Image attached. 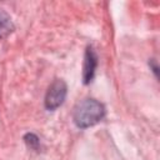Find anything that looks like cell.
<instances>
[{
  "mask_svg": "<svg viewBox=\"0 0 160 160\" xmlns=\"http://www.w3.org/2000/svg\"><path fill=\"white\" fill-rule=\"evenodd\" d=\"M105 106L96 99H84L74 108L72 120L80 129H88L101 121L105 116Z\"/></svg>",
  "mask_w": 160,
  "mask_h": 160,
  "instance_id": "obj_1",
  "label": "cell"
},
{
  "mask_svg": "<svg viewBox=\"0 0 160 160\" xmlns=\"http://www.w3.org/2000/svg\"><path fill=\"white\" fill-rule=\"evenodd\" d=\"M66 92H68V86L66 82L62 79H56L51 82V85L49 86L46 94H45V100H44V105L46 108V110L54 111L56 110L59 106H61L65 101L66 98Z\"/></svg>",
  "mask_w": 160,
  "mask_h": 160,
  "instance_id": "obj_2",
  "label": "cell"
},
{
  "mask_svg": "<svg viewBox=\"0 0 160 160\" xmlns=\"http://www.w3.org/2000/svg\"><path fill=\"white\" fill-rule=\"evenodd\" d=\"M98 66V55L95 52V49L89 45L85 50V56H84V66H82V80L84 84L88 85L92 81L95 76V70Z\"/></svg>",
  "mask_w": 160,
  "mask_h": 160,
  "instance_id": "obj_3",
  "label": "cell"
},
{
  "mask_svg": "<svg viewBox=\"0 0 160 160\" xmlns=\"http://www.w3.org/2000/svg\"><path fill=\"white\" fill-rule=\"evenodd\" d=\"M14 31V24L8 12L0 9V39L6 38Z\"/></svg>",
  "mask_w": 160,
  "mask_h": 160,
  "instance_id": "obj_4",
  "label": "cell"
},
{
  "mask_svg": "<svg viewBox=\"0 0 160 160\" xmlns=\"http://www.w3.org/2000/svg\"><path fill=\"white\" fill-rule=\"evenodd\" d=\"M24 141L26 142V145H28L30 149L39 150L40 140H39V138H38L35 134H32V132H28V134L24 136Z\"/></svg>",
  "mask_w": 160,
  "mask_h": 160,
  "instance_id": "obj_5",
  "label": "cell"
}]
</instances>
